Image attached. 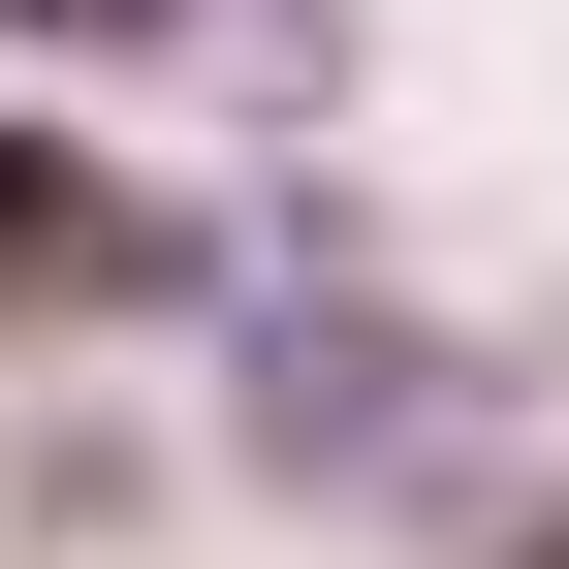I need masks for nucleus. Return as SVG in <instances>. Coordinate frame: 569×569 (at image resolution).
<instances>
[{
  "label": "nucleus",
  "mask_w": 569,
  "mask_h": 569,
  "mask_svg": "<svg viewBox=\"0 0 569 569\" xmlns=\"http://www.w3.org/2000/svg\"><path fill=\"white\" fill-rule=\"evenodd\" d=\"M222 348H253V475H380V443H443V411H475V348L443 317H380V284H348L317 222H284V253H222Z\"/></svg>",
  "instance_id": "f257e3e1"
},
{
  "label": "nucleus",
  "mask_w": 569,
  "mask_h": 569,
  "mask_svg": "<svg viewBox=\"0 0 569 569\" xmlns=\"http://www.w3.org/2000/svg\"><path fill=\"white\" fill-rule=\"evenodd\" d=\"M63 317H222V222L63 159V127H0V348H63Z\"/></svg>",
  "instance_id": "f03ea898"
},
{
  "label": "nucleus",
  "mask_w": 569,
  "mask_h": 569,
  "mask_svg": "<svg viewBox=\"0 0 569 569\" xmlns=\"http://www.w3.org/2000/svg\"><path fill=\"white\" fill-rule=\"evenodd\" d=\"M32 63H222V0H0Z\"/></svg>",
  "instance_id": "7ed1b4c3"
},
{
  "label": "nucleus",
  "mask_w": 569,
  "mask_h": 569,
  "mask_svg": "<svg viewBox=\"0 0 569 569\" xmlns=\"http://www.w3.org/2000/svg\"><path fill=\"white\" fill-rule=\"evenodd\" d=\"M411 569H569V507H538V475H443V538H411Z\"/></svg>",
  "instance_id": "20e7f679"
}]
</instances>
